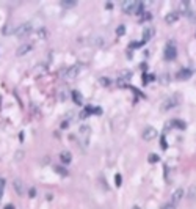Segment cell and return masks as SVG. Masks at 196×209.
Instances as JSON below:
<instances>
[{"label": "cell", "mask_w": 196, "mask_h": 209, "mask_svg": "<svg viewBox=\"0 0 196 209\" xmlns=\"http://www.w3.org/2000/svg\"><path fill=\"white\" fill-rule=\"evenodd\" d=\"M121 10L127 13V14H132V13H137V14H141V10H143V5L138 3L137 0H124L121 3Z\"/></svg>", "instance_id": "obj_1"}, {"label": "cell", "mask_w": 196, "mask_h": 209, "mask_svg": "<svg viewBox=\"0 0 196 209\" xmlns=\"http://www.w3.org/2000/svg\"><path fill=\"white\" fill-rule=\"evenodd\" d=\"M33 32V24L32 22H24V24H19L14 30V35L19 36V38H24V36H27Z\"/></svg>", "instance_id": "obj_2"}, {"label": "cell", "mask_w": 196, "mask_h": 209, "mask_svg": "<svg viewBox=\"0 0 196 209\" xmlns=\"http://www.w3.org/2000/svg\"><path fill=\"white\" fill-rule=\"evenodd\" d=\"M82 68H83V64H82V63H76V64H72L71 68H68V69H66L64 76H66L68 79H74V77H77V76L80 74Z\"/></svg>", "instance_id": "obj_3"}, {"label": "cell", "mask_w": 196, "mask_h": 209, "mask_svg": "<svg viewBox=\"0 0 196 209\" xmlns=\"http://www.w3.org/2000/svg\"><path fill=\"white\" fill-rule=\"evenodd\" d=\"M184 193H185V192H184V189H182V187H177L173 193H171V200H169V203H171V204H174V206H177V204L182 201Z\"/></svg>", "instance_id": "obj_4"}, {"label": "cell", "mask_w": 196, "mask_h": 209, "mask_svg": "<svg viewBox=\"0 0 196 209\" xmlns=\"http://www.w3.org/2000/svg\"><path fill=\"white\" fill-rule=\"evenodd\" d=\"M141 137L144 138V140H154V138H157V131L152 127V126H146L144 129H143V134H141Z\"/></svg>", "instance_id": "obj_5"}, {"label": "cell", "mask_w": 196, "mask_h": 209, "mask_svg": "<svg viewBox=\"0 0 196 209\" xmlns=\"http://www.w3.org/2000/svg\"><path fill=\"white\" fill-rule=\"evenodd\" d=\"M174 57H176V46L169 42L166 46V49H165V58L169 60V58H174Z\"/></svg>", "instance_id": "obj_6"}, {"label": "cell", "mask_w": 196, "mask_h": 209, "mask_svg": "<svg viewBox=\"0 0 196 209\" xmlns=\"http://www.w3.org/2000/svg\"><path fill=\"white\" fill-rule=\"evenodd\" d=\"M179 11H171V13H168L166 16H165V22L166 24H174V22L179 19Z\"/></svg>", "instance_id": "obj_7"}, {"label": "cell", "mask_w": 196, "mask_h": 209, "mask_svg": "<svg viewBox=\"0 0 196 209\" xmlns=\"http://www.w3.org/2000/svg\"><path fill=\"white\" fill-rule=\"evenodd\" d=\"M60 160H61V164H64V165L71 164V160H72L71 151H61V153H60Z\"/></svg>", "instance_id": "obj_8"}, {"label": "cell", "mask_w": 196, "mask_h": 209, "mask_svg": "<svg viewBox=\"0 0 196 209\" xmlns=\"http://www.w3.org/2000/svg\"><path fill=\"white\" fill-rule=\"evenodd\" d=\"M176 104H177L176 98H168V99L162 104V109H163V110H169V109H173Z\"/></svg>", "instance_id": "obj_9"}, {"label": "cell", "mask_w": 196, "mask_h": 209, "mask_svg": "<svg viewBox=\"0 0 196 209\" xmlns=\"http://www.w3.org/2000/svg\"><path fill=\"white\" fill-rule=\"evenodd\" d=\"M152 35H154V29L152 27H146L143 30V41H149L152 38Z\"/></svg>", "instance_id": "obj_10"}, {"label": "cell", "mask_w": 196, "mask_h": 209, "mask_svg": "<svg viewBox=\"0 0 196 209\" xmlns=\"http://www.w3.org/2000/svg\"><path fill=\"white\" fill-rule=\"evenodd\" d=\"M190 76H191L190 69H182V71L177 73V79L179 80H187V79H190Z\"/></svg>", "instance_id": "obj_11"}, {"label": "cell", "mask_w": 196, "mask_h": 209, "mask_svg": "<svg viewBox=\"0 0 196 209\" xmlns=\"http://www.w3.org/2000/svg\"><path fill=\"white\" fill-rule=\"evenodd\" d=\"M32 49V44H22V46H19L17 47V55H24V54H27L28 51Z\"/></svg>", "instance_id": "obj_12"}, {"label": "cell", "mask_w": 196, "mask_h": 209, "mask_svg": "<svg viewBox=\"0 0 196 209\" xmlns=\"http://www.w3.org/2000/svg\"><path fill=\"white\" fill-rule=\"evenodd\" d=\"M14 189H16L17 193H22L24 192V184H22L20 179H14Z\"/></svg>", "instance_id": "obj_13"}, {"label": "cell", "mask_w": 196, "mask_h": 209, "mask_svg": "<svg viewBox=\"0 0 196 209\" xmlns=\"http://www.w3.org/2000/svg\"><path fill=\"white\" fill-rule=\"evenodd\" d=\"M71 96L74 98V101H76L77 104H82V102H83V96L80 95L79 91H72V93H71Z\"/></svg>", "instance_id": "obj_14"}, {"label": "cell", "mask_w": 196, "mask_h": 209, "mask_svg": "<svg viewBox=\"0 0 196 209\" xmlns=\"http://www.w3.org/2000/svg\"><path fill=\"white\" fill-rule=\"evenodd\" d=\"M171 123H173V124H176V127H179V129H185V127H187L185 121H181V120H173Z\"/></svg>", "instance_id": "obj_15"}, {"label": "cell", "mask_w": 196, "mask_h": 209, "mask_svg": "<svg viewBox=\"0 0 196 209\" xmlns=\"http://www.w3.org/2000/svg\"><path fill=\"white\" fill-rule=\"evenodd\" d=\"M5 184H7L5 178L0 176V198H2V193H3V189H5Z\"/></svg>", "instance_id": "obj_16"}, {"label": "cell", "mask_w": 196, "mask_h": 209, "mask_svg": "<svg viewBox=\"0 0 196 209\" xmlns=\"http://www.w3.org/2000/svg\"><path fill=\"white\" fill-rule=\"evenodd\" d=\"M115 182H116V185H121L122 184V176L118 173V175H115Z\"/></svg>", "instance_id": "obj_17"}, {"label": "cell", "mask_w": 196, "mask_h": 209, "mask_svg": "<svg viewBox=\"0 0 196 209\" xmlns=\"http://www.w3.org/2000/svg\"><path fill=\"white\" fill-rule=\"evenodd\" d=\"M61 5L69 8V7H74V5H76V2H69V0H63V2H61Z\"/></svg>", "instance_id": "obj_18"}, {"label": "cell", "mask_w": 196, "mask_h": 209, "mask_svg": "<svg viewBox=\"0 0 196 209\" xmlns=\"http://www.w3.org/2000/svg\"><path fill=\"white\" fill-rule=\"evenodd\" d=\"M162 209H176V206H174V204H171V203L168 201L166 204H163V206H162Z\"/></svg>", "instance_id": "obj_19"}, {"label": "cell", "mask_w": 196, "mask_h": 209, "mask_svg": "<svg viewBox=\"0 0 196 209\" xmlns=\"http://www.w3.org/2000/svg\"><path fill=\"white\" fill-rule=\"evenodd\" d=\"M55 170H57V171H58V173H61V175H64V176H66V175H68V171H66V170H64V168H63V167H55Z\"/></svg>", "instance_id": "obj_20"}, {"label": "cell", "mask_w": 196, "mask_h": 209, "mask_svg": "<svg viewBox=\"0 0 196 209\" xmlns=\"http://www.w3.org/2000/svg\"><path fill=\"white\" fill-rule=\"evenodd\" d=\"M126 32V27L124 25H121V27H118V30H116V33L118 35H122V33H124Z\"/></svg>", "instance_id": "obj_21"}, {"label": "cell", "mask_w": 196, "mask_h": 209, "mask_svg": "<svg viewBox=\"0 0 196 209\" xmlns=\"http://www.w3.org/2000/svg\"><path fill=\"white\" fill-rule=\"evenodd\" d=\"M149 160H151V162H157V160H159V156H155V154H151V156H149Z\"/></svg>", "instance_id": "obj_22"}, {"label": "cell", "mask_w": 196, "mask_h": 209, "mask_svg": "<svg viewBox=\"0 0 196 209\" xmlns=\"http://www.w3.org/2000/svg\"><path fill=\"white\" fill-rule=\"evenodd\" d=\"M28 193H30V197H35V195H36V190H35V187H32Z\"/></svg>", "instance_id": "obj_23"}, {"label": "cell", "mask_w": 196, "mask_h": 209, "mask_svg": "<svg viewBox=\"0 0 196 209\" xmlns=\"http://www.w3.org/2000/svg\"><path fill=\"white\" fill-rule=\"evenodd\" d=\"M5 209H14V206H13V204H7Z\"/></svg>", "instance_id": "obj_24"}, {"label": "cell", "mask_w": 196, "mask_h": 209, "mask_svg": "<svg viewBox=\"0 0 196 209\" xmlns=\"http://www.w3.org/2000/svg\"><path fill=\"white\" fill-rule=\"evenodd\" d=\"M132 209H140V207H138V206H133V207H132Z\"/></svg>", "instance_id": "obj_25"}]
</instances>
